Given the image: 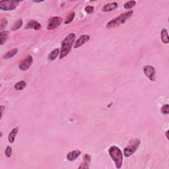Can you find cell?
I'll list each match as a JSON object with an SVG mask.
<instances>
[{
	"label": "cell",
	"instance_id": "cell-16",
	"mask_svg": "<svg viewBox=\"0 0 169 169\" xmlns=\"http://www.w3.org/2000/svg\"><path fill=\"white\" fill-rule=\"evenodd\" d=\"M59 54H60L59 53V50L58 48H55L50 53V54L48 55V59L50 61H54L57 58V55H58Z\"/></svg>",
	"mask_w": 169,
	"mask_h": 169
},
{
	"label": "cell",
	"instance_id": "cell-24",
	"mask_svg": "<svg viewBox=\"0 0 169 169\" xmlns=\"http://www.w3.org/2000/svg\"><path fill=\"white\" fill-rule=\"evenodd\" d=\"M7 19L6 18H3L1 20V23H0V30L1 31H3V28H5L6 27L7 24Z\"/></svg>",
	"mask_w": 169,
	"mask_h": 169
},
{
	"label": "cell",
	"instance_id": "cell-14",
	"mask_svg": "<svg viewBox=\"0 0 169 169\" xmlns=\"http://www.w3.org/2000/svg\"><path fill=\"white\" fill-rule=\"evenodd\" d=\"M19 132V128H15L11 130V132L9 133V134L8 135V140L9 141V143H13L15 141V139L17 133Z\"/></svg>",
	"mask_w": 169,
	"mask_h": 169
},
{
	"label": "cell",
	"instance_id": "cell-27",
	"mask_svg": "<svg viewBox=\"0 0 169 169\" xmlns=\"http://www.w3.org/2000/svg\"><path fill=\"white\" fill-rule=\"evenodd\" d=\"M4 109H5V106H1V116L2 117V115H3V110H4Z\"/></svg>",
	"mask_w": 169,
	"mask_h": 169
},
{
	"label": "cell",
	"instance_id": "cell-25",
	"mask_svg": "<svg viewBox=\"0 0 169 169\" xmlns=\"http://www.w3.org/2000/svg\"><path fill=\"white\" fill-rule=\"evenodd\" d=\"M5 153L6 157L9 158L11 156V154H12V148L10 146L7 147Z\"/></svg>",
	"mask_w": 169,
	"mask_h": 169
},
{
	"label": "cell",
	"instance_id": "cell-22",
	"mask_svg": "<svg viewBox=\"0 0 169 169\" xmlns=\"http://www.w3.org/2000/svg\"><path fill=\"white\" fill-rule=\"evenodd\" d=\"M75 16V13L74 12H72L70 13V14H69L68 15V17H67L66 21H65V24L70 23L71 22L73 21V19H74Z\"/></svg>",
	"mask_w": 169,
	"mask_h": 169
},
{
	"label": "cell",
	"instance_id": "cell-7",
	"mask_svg": "<svg viewBox=\"0 0 169 169\" xmlns=\"http://www.w3.org/2000/svg\"><path fill=\"white\" fill-rule=\"evenodd\" d=\"M143 72L147 77H148L151 81H156V72L155 68L151 66H145L143 68Z\"/></svg>",
	"mask_w": 169,
	"mask_h": 169
},
{
	"label": "cell",
	"instance_id": "cell-19",
	"mask_svg": "<svg viewBox=\"0 0 169 169\" xmlns=\"http://www.w3.org/2000/svg\"><path fill=\"white\" fill-rule=\"evenodd\" d=\"M23 20L21 19H18L17 21L15 22L14 24H13V25L12 26V27H11V30L15 31V30L19 29V28L22 26V25H23Z\"/></svg>",
	"mask_w": 169,
	"mask_h": 169
},
{
	"label": "cell",
	"instance_id": "cell-4",
	"mask_svg": "<svg viewBox=\"0 0 169 169\" xmlns=\"http://www.w3.org/2000/svg\"><path fill=\"white\" fill-rule=\"evenodd\" d=\"M140 140L139 139H131L130 141V144L124 149V155L126 157H129L131 155H133L137 148L139 147L140 145Z\"/></svg>",
	"mask_w": 169,
	"mask_h": 169
},
{
	"label": "cell",
	"instance_id": "cell-9",
	"mask_svg": "<svg viewBox=\"0 0 169 169\" xmlns=\"http://www.w3.org/2000/svg\"><path fill=\"white\" fill-rule=\"evenodd\" d=\"M90 39V37L89 35H82L79 37V39L77 40V42H75L74 44V48H77L81 47V46H83L84 43H86L87 42L89 41V40Z\"/></svg>",
	"mask_w": 169,
	"mask_h": 169
},
{
	"label": "cell",
	"instance_id": "cell-1",
	"mask_svg": "<svg viewBox=\"0 0 169 169\" xmlns=\"http://www.w3.org/2000/svg\"><path fill=\"white\" fill-rule=\"evenodd\" d=\"M75 39V34H74V33H71V34H68L66 37V39L64 40L62 44L61 52L60 54H60L59 55V59H63L64 57H65L68 55L71 50H72Z\"/></svg>",
	"mask_w": 169,
	"mask_h": 169
},
{
	"label": "cell",
	"instance_id": "cell-2",
	"mask_svg": "<svg viewBox=\"0 0 169 169\" xmlns=\"http://www.w3.org/2000/svg\"><path fill=\"white\" fill-rule=\"evenodd\" d=\"M133 14V11H130L124 13L123 14L120 15L119 17H116L114 19L111 20L108 22L106 24V28H114L117 27L120 24H124V23L128 21V20L131 18Z\"/></svg>",
	"mask_w": 169,
	"mask_h": 169
},
{
	"label": "cell",
	"instance_id": "cell-23",
	"mask_svg": "<svg viewBox=\"0 0 169 169\" xmlns=\"http://www.w3.org/2000/svg\"><path fill=\"white\" fill-rule=\"evenodd\" d=\"M162 114L164 115H168L169 114V105L168 104H164L161 109Z\"/></svg>",
	"mask_w": 169,
	"mask_h": 169
},
{
	"label": "cell",
	"instance_id": "cell-21",
	"mask_svg": "<svg viewBox=\"0 0 169 169\" xmlns=\"http://www.w3.org/2000/svg\"><path fill=\"white\" fill-rule=\"evenodd\" d=\"M135 5H136V2L135 1H130L124 4V7L126 9H132L133 7H135Z\"/></svg>",
	"mask_w": 169,
	"mask_h": 169
},
{
	"label": "cell",
	"instance_id": "cell-3",
	"mask_svg": "<svg viewBox=\"0 0 169 169\" xmlns=\"http://www.w3.org/2000/svg\"><path fill=\"white\" fill-rule=\"evenodd\" d=\"M110 156L114 161L116 166L117 168H120L122 167V163H123V153L120 148L117 146L110 147L108 150Z\"/></svg>",
	"mask_w": 169,
	"mask_h": 169
},
{
	"label": "cell",
	"instance_id": "cell-10",
	"mask_svg": "<svg viewBox=\"0 0 169 169\" xmlns=\"http://www.w3.org/2000/svg\"><path fill=\"white\" fill-rule=\"evenodd\" d=\"M29 28H33L36 30H39L41 28V24L35 20H30L25 27V29H29Z\"/></svg>",
	"mask_w": 169,
	"mask_h": 169
},
{
	"label": "cell",
	"instance_id": "cell-8",
	"mask_svg": "<svg viewBox=\"0 0 169 169\" xmlns=\"http://www.w3.org/2000/svg\"><path fill=\"white\" fill-rule=\"evenodd\" d=\"M62 21V19L59 17H54L49 19L47 26L48 30H53L56 28L57 26L60 25Z\"/></svg>",
	"mask_w": 169,
	"mask_h": 169
},
{
	"label": "cell",
	"instance_id": "cell-12",
	"mask_svg": "<svg viewBox=\"0 0 169 169\" xmlns=\"http://www.w3.org/2000/svg\"><path fill=\"white\" fill-rule=\"evenodd\" d=\"M81 154V151L79 150H74L71 151L67 155V159L70 161H73Z\"/></svg>",
	"mask_w": 169,
	"mask_h": 169
},
{
	"label": "cell",
	"instance_id": "cell-17",
	"mask_svg": "<svg viewBox=\"0 0 169 169\" xmlns=\"http://www.w3.org/2000/svg\"><path fill=\"white\" fill-rule=\"evenodd\" d=\"M17 52H18V50H17V48L13 49V50L8 51L5 54H4V55L3 56V59L11 58V57H13L14 55H15L17 54Z\"/></svg>",
	"mask_w": 169,
	"mask_h": 169
},
{
	"label": "cell",
	"instance_id": "cell-5",
	"mask_svg": "<svg viewBox=\"0 0 169 169\" xmlns=\"http://www.w3.org/2000/svg\"><path fill=\"white\" fill-rule=\"evenodd\" d=\"M19 1H0V9L3 11H11L16 9L19 3Z\"/></svg>",
	"mask_w": 169,
	"mask_h": 169
},
{
	"label": "cell",
	"instance_id": "cell-13",
	"mask_svg": "<svg viewBox=\"0 0 169 169\" xmlns=\"http://www.w3.org/2000/svg\"><path fill=\"white\" fill-rule=\"evenodd\" d=\"M91 157L90 155H89L88 154H86L85 155H84L83 157V161L82 162L81 165L79 166V168H89V164L91 163Z\"/></svg>",
	"mask_w": 169,
	"mask_h": 169
},
{
	"label": "cell",
	"instance_id": "cell-18",
	"mask_svg": "<svg viewBox=\"0 0 169 169\" xmlns=\"http://www.w3.org/2000/svg\"><path fill=\"white\" fill-rule=\"evenodd\" d=\"M161 36V40L163 43L168 44L169 42V38H168L167 30H166V29H165V28L162 29Z\"/></svg>",
	"mask_w": 169,
	"mask_h": 169
},
{
	"label": "cell",
	"instance_id": "cell-11",
	"mask_svg": "<svg viewBox=\"0 0 169 169\" xmlns=\"http://www.w3.org/2000/svg\"><path fill=\"white\" fill-rule=\"evenodd\" d=\"M118 7V5L116 2H112V3H110L104 5L103 9H102V11L103 12H110L116 9H117Z\"/></svg>",
	"mask_w": 169,
	"mask_h": 169
},
{
	"label": "cell",
	"instance_id": "cell-15",
	"mask_svg": "<svg viewBox=\"0 0 169 169\" xmlns=\"http://www.w3.org/2000/svg\"><path fill=\"white\" fill-rule=\"evenodd\" d=\"M10 32L9 30H3L0 33V44L3 45L7 40Z\"/></svg>",
	"mask_w": 169,
	"mask_h": 169
},
{
	"label": "cell",
	"instance_id": "cell-28",
	"mask_svg": "<svg viewBox=\"0 0 169 169\" xmlns=\"http://www.w3.org/2000/svg\"><path fill=\"white\" fill-rule=\"evenodd\" d=\"M166 138H167V139H169V137H168V131H166Z\"/></svg>",
	"mask_w": 169,
	"mask_h": 169
},
{
	"label": "cell",
	"instance_id": "cell-20",
	"mask_svg": "<svg viewBox=\"0 0 169 169\" xmlns=\"http://www.w3.org/2000/svg\"><path fill=\"white\" fill-rule=\"evenodd\" d=\"M26 86V83L24 81H21L15 84L14 88L17 91H21Z\"/></svg>",
	"mask_w": 169,
	"mask_h": 169
},
{
	"label": "cell",
	"instance_id": "cell-6",
	"mask_svg": "<svg viewBox=\"0 0 169 169\" xmlns=\"http://www.w3.org/2000/svg\"><path fill=\"white\" fill-rule=\"evenodd\" d=\"M33 62L32 57L30 55H28L27 56L24 57V58L20 62L19 68L22 71H26L30 68Z\"/></svg>",
	"mask_w": 169,
	"mask_h": 169
},
{
	"label": "cell",
	"instance_id": "cell-26",
	"mask_svg": "<svg viewBox=\"0 0 169 169\" xmlns=\"http://www.w3.org/2000/svg\"><path fill=\"white\" fill-rule=\"evenodd\" d=\"M84 11L87 13H89V14H91V13H93V11H94V7L91 5L87 6L85 9H84Z\"/></svg>",
	"mask_w": 169,
	"mask_h": 169
}]
</instances>
